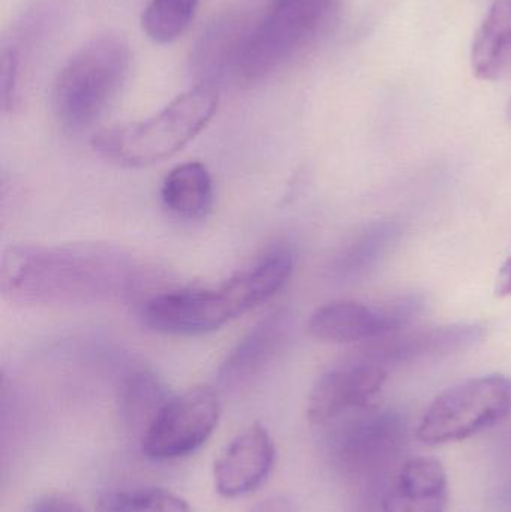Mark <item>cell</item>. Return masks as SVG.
<instances>
[{
  "label": "cell",
  "mask_w": 511,
  "mask_h": 512,
  "mask_svg": "<svg viewBox=\"0 0 511 512\" xmlns=\"http://www.w3.org/2000/svg\"><path fill=\"white\" fill-rule=\"evenodd\" d=\"M294 270L287 246L273 248L255 264L218 286L155 295L143 307L147 327L170 336H201L245 315L278 294Z\"/></svg>",
  "instance_id": "obj_2"
},
{
  "label": "cell",
  "mask_w": 511,
  "mask_h": 512,
  "mask_svg": "<svg viewBox=\"0 0 511 512\" xmlns=\"http://www.w3.org/2000/svg\"><path fill=\"white\" fill-rule=\"evenodd\" d=\"M198 0H152L144 9L141 26L158 44L177 41L194 21Z\"/></svg>",
  "instance_id": "obj_19"
},
{
  "label": "cell",
  "mask_w": 511,
  "mask_h": 512,
  "mask_svg": "<svg viewBox=\"0 0 511 512\" xmlns=\"http://www.w3.org/2000/svg\"><path fill=\"white\" fill-rule=\"evenodd\" d=\"M423 306L419 295H404L377 306L356 300L330 301L315 310L308 331L314 339L336 345L375 342L401 333L419 318Z\"/></svg>",
  "instance_id": "obj_8"
},
{
  "label": "cell",
  "mask_w": 511,
  "mask_h": 512,
  "mask_svg": "<svg viewBox=\"0 0 511 512\" xmlns=\"http://www.w3.org/2000/svg\"><path fill=\"white\" fill-rule=\"evenodd\" d=\"M471 68L480 80L511 75V0H495L474 36Z\"/></svg>",
  "instance_id": "obj_15"
},
{
  "label": "cell",
  "mask_w": 511,
  "mask_h": 512,
  "mask_svg": "<svg viewBox=\"0 0 511 512\" xmlns=\"http://www.w3.org/2000/svg\"><path fill=\"white\" fill-rule=\"evenodd\" d=\"M131 66L123 36L105 33L78 48L57 74L53 110L63 129L83 132L95 126L113 105Z\"/></svg>",
  "instance_id": "obj_4"
},
{
  "label": "cell",
  "mask_w": 511,
  "mask_h": 512,
  "mask_svg": "<svg viewBox=\"0 0 511 512\" xmlns=\"http://www.w3.org/2000/svg\"><path fill=\"white\" fill-rule=\"evenodd\" d=\"M165 209L183 221H201L212 212L215 201L213 179L206 165L186 162L165 176L161 188Z\"/></svg>",
  "instance_id": "obj_16"
},
{
  "label": "cell",
  "mask_w": 511,
  "mask_h": 512,
  "mask_svg": "<svg viewBox=\"0 0 511 512\" xmlns=\"http://www.w3.org/2000/svg\"><path fill=\"white\" fill-rule=\"evenodd\" d=\"M495 294L497 297H510L511 295V256L504 262L495 283Z\"/></svg>",
  "instance_id": "obj_24"
},
{
  "label": "cell",
  "mask_w": 511,
  "mask_h": 512,
  "mask_svg": "<svg viewBox=\"0 0 511 512\" xmlns=\"http://www.w3.org/2000/svg\"><path fill=\"white\" fill-rule=\"evenodd\" d=\"M387 369L363 355L324 372L312 387L308 418L314 426H329L345 415L363 411L381 393Z\"/></svg>",
  "instance_id": "obj_9"
},
{
  "label": "cell",
  "mask_w": 511,
  "mask_h": 512,
  "mask_svg": "<svg viewBox=\"0 0 511 512\" xmlns=\"http://www.w3.org/2000/svg\"><path fill=\"white\" fill-rule=\"evenodd\" d=\"M20 59L12 45H5L0 54V102L3 111H11L17 104Z\"/></svg>",
  "instance_id": "obj_21"
},
{
  "label": "cell",
  "mask_w": 511,
  "mask_h": 512,
  "mask_svg": "<svg viewBox=\"0 0 511 512\" xmlns=\"http://www.w3.org/2000/svg\"><path fill=\"white\" fill-rule=\"evenodd\" d=\"M218 105L216 89L197 84L149 119L98 132L92 147L120 167H149L188 146L212 122Z\"/></svg>",
  "instance_id": "obj_3"
},
{
  "label": "cell",
  "mask_w": 511,
  "mask_h": 512,
  "mask_svg": "<svg viewBox=\"0 0 511 512\" xmlns=\"http://www.w3.org/2000/svg\"><path fill=\"white\" fill-rule=\"evenodd\" d=\"M30 512H84L78 502L63 495H47L33 504Z\"/></svg>",
  "instance_id": "obj_22"
},
{
  "label": "cell",
  "mask_w": 511,
  "mask_h": 512,
  "mask_svg": "<svg viewBox=\"0 0 511 512\" xmlns=\"http://www.w3.org/2000/svg\"><path fill=\"white\" fill-rule=\"evenodd\" d=\"M510 415L511 379L480 376L459 382L435 397L420 420L417 438L428 445L464 441Z\"/></svg>",
  "instance_id": "obj_6"
},
{
  "label": "cell",
  "mask_w": 511,
  "mask_h": 512,
  "mask_svg": "<svg viewBox=\"0 0 511 512\" xmlns=\"http://www.w3.org/2000/svg\"><path fill=\"white\" fill-rule=\"evenodd\" d=\"M96 512H191V507L176 493L152 487L105 493Z\"/></svg>",
  "instance_id": "obj_20"
},
{
  "label": "cell",
  "mask_w": 511,
  "mask_h": 512,
  "mask_svg": "<svg viewBox=\"0 0 511 512\" xmlns=\"http://www.w3.org/2000/svg\"><path fill=\"white\" fill-rule=\"evenodd\" d=\"M251 512H296V510H294V505L287 498L273 496V498L261 502Z\"/></svg>",
  "instance_id": "obj_23"
},
{
  "label": "cell",
  "mask_w": 511,
  "mask_h": 512,
  "mask_svg": "<svg viewBox=\"0 0 511 512\" xmlns=\"http://www.w3.org/2000/svg\"><path fill=\"white\" fill-rule=\"evenodd\" d=\"M170 399L167 387L155 373L149 370L129 373L120 393V412L126 427L141 438Z\"/></svg>",
  "instance_id": "obj_17"
},
{
  "label": "cell",
  "mask_w": 511,
  "mask_h": 512,
  "mask_svg": "<svg viewBox=\"0 0 511 512\" xmlns=\"http://www.w3.org/2000/svg\"><path fill=\"white\" fill-rule=\"evenodd\" d=\"M275 456L266 427L252 424L243 430L216 459L213 478L219 495L234 499L257 490L269 477Z\"/></svg>",
  "instance_id": "obj_11"
},
{
  "label": "cell",
  "mask_w": 511,
  "mask_h": 512,
  "mask_svg": "<svg viewBox=\"0 0 511 512\" xmlns=\"http://www.w3.org/2000/svg\"><path fill=\"white\" fill-rule=\"evenodd\" d=\"M485 330L477 324H453L444 327L396 333L375 340L360 355L383 367L407 366L434 358L449 357L482 342Z\"/></svg>",
  "instance_id": "obj_10"
},
{
  "label": "cell",
  "mask_w": 511,
  "mask_h": 512,
  "mask_svg": "<svg viewBox=\"0 0 511 512\" xmlns=\"http://www.w3.org/2000/svg\"><path fill=\"white\" fill-rule=\"evenodd\" d=\"M449 480L435 457H413L396 474L383 499L384 512H446Z\"/></svg>",
  "instance_id": "obj_14"
},
{
  "label": "cell",
  "mask_w": 511,
  "mask_h": 512,
  "mask_svg": "<svg viewBox=\"0 0 511 512\" xmlns=\"http://www.w3.org/2000/svg\"><path fill=\"white\" fill-rule=\"evenodd\" d=\"M341 5L342 0H273L252 27L234 78L254 84L272 75L326 32Z\"/></svg>",
  "instance_id": "obj_5"
},
{
  "label": "cell",
  "mask_w": 511,
  "mask_h": 512,
  "mask_svg": "<svg viewBox=\"0 0 511 512\" xmlns=\"http://www.w3.org/2000/svg\"><path fill=\"white\" fill-rule=\"evenodd\" d=\"M507 113H509V119L511 120V99L509 102V110H507Z\"/></svg>",
  "instance_id": "obj_25"
},
{
  "label": "cell",
  "mask_w": 511,
  "mask_h": 512,
  "mask_svg": "<svg viewBox=\"0 0 511 512\" xmlns=\"http://www.w3.org/2000/svg\"><path fill=\"white\" fill-rule=\"evenodd\" d=\"M399 236L401 230L393 222L372 224L339 256L335 265L336 274L344 279L365 276L380 264L381 259L386 258Z\"/></svg>",
  "instance_id": "obj_18"
},
{
  "label": "cell",
  "mask_w": 511,
  "mask_h": 512,
  "mask_svg": "<svg viewBox=\"0 0 511 512\" xmlns=\"http://www.w3.org/2000/svg\"><path fill=\"white\" fill-rule=\"evenodd\" d=\"M221 402L210 387H194L171 396L140 438L153 460H176L200 450L218 426Z\"/></svg>",
  "instance_id": "obj_7"
},
{
  "label": "cell",
  "mask_w": 511,
  "mask_h": 512,
  "mask_svg": "<svg viewBox=\"0 0 511 512\" xmlns=\"http://www.w3.org/2000/svg\"><path fill=\"white\" fill-rule=\"evenodd\" d=\"M254 24L242 15L230 14L213 21L191 54L192 74L198 86L215 89L228 75L236 77L237 65Z\"/></svg>",
  "instance_id": "obj_13"
},
{
  "label": "cell",
  "mask_w": 511,
  "mask_h": 512,
  "mask_svg": "<svg viewBox=\"0 0 511 512\" xmlns=\"http://www.w3.org/2000/svg\"><path fill=\"white\" fill-rule=\"evenodd\" d=\"M140 265L108 245H23L8 249L0 268L3 297L23 306L111 303L134 294Z\"/></svg>",
  "instance_id": "obj_1"
},
{
  "label": "cell",
  "mask_w": 511,
  "mask_h": 512,
  "mask_svg": "<svg viewBox=\"0 0 511 512\" xmlns=\"http://www.w3.org/2000/svg\"><path fill=\"white\" fill-rule=\"evenodd\" d=\"M288 333L287 313H273L263 319L227 355L219 369V382L227 388H239L263 375L284 349Z\"/></svg>",
  "instance_id": "obj_12"
}]
</instances>
